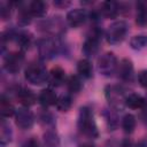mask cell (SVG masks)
Instances as JSON below:
<instances>
[{
    "instance_id": "cell-1",
    "label": "cell",
    "mask_w": 147,
    "mask_h": 147,
    "mask_svg": "<svg viewBox=\"0 0 147 147\" xmlns=\"http://www.w3.org/2000/svg\"><path fill=\"white\" fill-rule=\"evenodd\" d=\"M77 127L78 131L87 138L96 139L99 137L98 125L95 123L93 111L90 107L84 106L79 109V114L77 118Z\"/></svg>"
},
{
    "instance_id": "cell-2",
    "label": "cell",
    "mask_w": 147,
    "mask_h": 147,
    "mask_svg": "<svg viewBox=\"0 0 147 147\" xmlns=\"http://www.w3.org/2000/svg\"><path fill=\"white\" fill-rule=\"evenodd\" d=\"M24 78L28 83L40 86L48 82V71L42 63L31 62L24 70Z\"/></svg>"
},
{
    "instance_id": "cell-3",
    "label": "cell",
    "mask_w": 147,
    "mask_h": 147,
    "mask_svg": "<svg viewBox=\"0 0 147 147\" xmlns=\"http://www.w3.org/2000/svg\"><path fill=\"white\" fill-rule=\"evenodd\" d=\"M105 96L110 108L114 110H123L125 107V90L119 85H107L105 87Z\"/></svg>"
},
{
    "instance_id": "cell-4",
    "label": "cell",
    "mask_w": 147,
    "mask_h": 147,
    "mask_svg": "<svg viewBox=\"0 0 147 147\" xmlns=\"http://www.w3.org/2000/svg\"><path fill=\"white\" fill-rule=\"evenodd\" d=\"M61 44L53 37H44L37 41V49L40 59L51 60L54 59L61 51Z\"/></svg>"
},
{
    "instance_id": "cell-5",
    "label": "cell",
    "mask_w": 147,
    "mask_h": 147,
    "mask_svg": "<svg viewBox=\"0 0 147 147\" xmlns=\"http://www.w3.org/2000/svg\"><path fill=\"white\" fill-rule=\"evenodd\" d=\"M127 32H129V24L123 20H118L113 22L108 26L105 37L110 45H117L125 39Z\"/></svg>"
},
{
    "instance_id": "cell-6",
    "label": "cell",
    "mask_w": 147,
    "mask_h": 147,
    "mask_svg": "<svg viewBox=\"0 0 147 147\" xmlns=\"http://www.w3.org/2000/svg\"><path fill=\"white\" fill-rule=\"evenodd\" d=\"M38 28L51 37H61L65 31V23L60 16H53L51 18L41 20L38 23Z\"/></svg>"
},
{
    "instance_id": "cell-7",
    "label": "cell",
    "mask_w": 147,
    "mask_h": 147,
    "mask_svg": "<svg viewBox=\"0 0 147 147\" xmlns=\"http://www.w3.org/2000/svg\"><path fill=\"white\" fill-rule=\"evenodd\" d=\"M102 34H103V32L99 26H94L90 31V33L87 34V37L83 44V47H82V51H83L84 55L86 56V59L92 57L98 53V51L100 48V41H101Z\"/></svg>"
},
{
    "instance_id": "cell-8",
    "label": "cell",
    "mask_w": 147,
    "mask_h": 147,
    "mask_svg": "<svg viewBox=\"0 0 147 147\" xmlns=\"http://www.w3.org/2000/svg\"><path fill=\"white\" fill-rule=\"evenodd\" d=\"M118 60L113 52H106L98 59V70L105 77H111L116 74Z\"/></svg>"
},
{
    "instance_id": "cell-9",
    "label": "cell",
    "mask_w": 147,
    "mask_h": 147,
    "mask_svg": "<svg viewBox=\"0 0 147 147\" xmlns=\"http://www.w3.org/2000/svg\"><path fill=\"white\" fill-rule=\"evenodd\" d=\"M24 53L21 51H15V52H10L7 55H5L3 59V68L9 74H17L21 68L24 64Z\"/></svg>"
},
{
    "instance_id": "cell-10",
    "label": "cell",
    "mask_w": 147,
    "mask_h": 147,
    "mask_svg": "<svg viewBox=\"0 0 147 147\" xmlns=\"http://www.w3.org/2000/svg\"><path fill=\"white\" fill-rule=\"evenodd\" d=\"M15 124L21 130H29L34 124V115L26 107H20L15 113Z\"/></svg>"
},
{
    "instance_id": "cell-11",
    "label": "cell",
    "mask_w": 147,
    "mask_h": 147,
    "mask_svg": "<svg viewBox=\"0 0 147 147\" xmlns=\"http://www.w3.org/2000/svg\"><path fill=\"white\" fill-rule=\"evenodd\" d=\"M88 18V13L84 8H74L67 13L65 22L71 28H79Z\"/></svg>"
},
{
    "instance_id": "cell-12",
    "label": "cell",
    "mask_w": 147,
    "mask_h": 147,
    "mask_svg": "<svg viewBox=\"0 0 147 147\" xmlns=\"http://www.w3.org/2000/svg\"><path fill=\"white\" fill-rule=\"evenodd\" d=\"M116 74L118 76V78L123 82H132L133 77H134V67L133 63L130 59H122L118 62L117 65V70Z\"/></svg>"
},
{
    "instance_id": "cell-13",
    "label": "cell",
    "mask_w": 147,
    "mask_h": 147,
    "mask_svg": "<svg viewBox=\"0 0 147 147\" xmlns=\"http://www.w3.org/2000/svg\"><path fill=\"white\" fill-rule=\"evenodd\" d=\"M16 98L22 105V107H26V108L33 106L38 101V96L34 94V92L24 86H20L16 90Z\"/></svg>"
},
{
    "instance_id": "cell-14",
    "label": "cell",
    "mask_w": 147,
    "mask_h": 147,
    "mask_svg": "<svg viewBox=\"0 0 147 147\" xmlns=\"http://www.w3.org/2000/svg\"><path fill=\"white\" fill-rule=\"evenodd\" d=\"M67 82L65 71L63 68L55 65L48 71V84L52 87H59Z\"/></svg>"
},
{
    "instance_id": "cell-15",
    "label": "cell",
    "mask_w": 147,
    "mask_h": 147,
    "mask_svg": "<svg viewBox=\"0 0 147 147\" xmlns=\"http://www.w3.org/2000/svg\"><path fill=\"white\" fill-rule=\"evenodd\" d=\"M125 107L130 109H146L147 108V99L137 93H129L125 98Z\"/></svg>"
},
{
    "instance_id": "cell-16",
    "label": "cell",
    "mask_w": 147,
    "mask_h": 147,
    "mask_svg": "<svg viewBox=\"0 0 147 147\" xmlns=\"http://www.w3.org/2000/svg\"><path fill=\"white\" fill-rule=\"evenodd\" d=\"M57 95L56 93L54 92L53 88L51 87H47V88H44L39 95H38V102L44 107V108H48V107H52V106H55L56 105V101H57Z\"/></svg>"
},
{
    "instance_id": "cell-17",
    "label": "cell",
    "mask_w": 147,
    "mask_h": 147,
    "mask_svg": "<svg viewBox=\"0 0 147 147\" xmlns=\"http://www.w3.org/2000/svg\"><path fill=\"white\" fill-rule=\"evenodd\" d=\"M15 42L17 44L20 51L24 53L31 47V45L33 42V36L26 30H18Z\"/></svg>"
},
{
    "instance_id": "cell-18",
    "label": "cell",
    "mask_w": 147,
    "mask_h": 147,
    "mask_svg": "<svg viewBox=\"0 0 147 147\" xmlns=\"http://www.w3.org/2000/svg\"><path fill=\"white\" fill-rule=\"evenodd\" d=\"M121 5L116 1H105L101 3L100 11L105 17L108 18H115L121 13Z\"/></svg>"
},
{
    "instance_id": "cell-19",
    "label": "cell",
    "mask_w": 147,
    "mask_h": 147,
    "mask_svg": "<svg viewBox=\"0 0 147 147\" xmlns=\"http://www.w3.org/2000/svg\"><path fill=\"white\" fill-rule=\"evenodd\" d=\"M16 108L9 96L6 94H2L0 98V115L2 118H9L11 116H15Z\"/></svg>"
},
{
    "instance_id": "cell-20",
    "label": "cell",
    "mask_w": 147,
    "mask_h": 147,
    "mask_svg": "<svg viewBox=\"0 0 147 147\" xmlns=\"http://www.w3.org/2000/svg\"><path fill=\"white\" fill-rule=\"evenodd\" d=\"M28 10L32 17H44L47 13V3L41 0H33L28 3Z\"/></svg>"
},
{
    "instance_id": "cell-21",
    "label": "cell",
    "mask_w": 147,
    "mask_h": 147,
    "mask_svg": "<svg viewBox=\"0 0 147 147\" xmlns=\"http://www.w3.org/2000/svg\"><path fill=\"white\" fill-rule=\"evenodd\" d=\"M76 68H77L78 76L82 77V78L90 79L93 76V64L90 61V59H86V57L85 59H80L77 62Z\"/></svg>"
},
{
    "instance_id": "cell-22",
    "label": "cell",
    "mask_w": 147,
    "mask_h": 147,
    "mask_svg": "<svg viewBox=\"0 0 147 147\" xmlns=\"http://www.w3.org/2000/svg\"><path fill=\"white\" fill-rule=\"evenodd\" d=\"M13 140V130L6 118L1 119L0 124V145L1 147H6Z\"/></svg>"
},
{
    "instance_id": "cell-23",
    "label": "cell",
    "mask_w": 147,
    "mask_h": 147,
    "mask_svg": "<svg viewBox=\"0 0 147 147\" xmlns=\"http://www.w3.org/2000/svg\"><path fill=\"white\" fill-rule=\"evenodd\" d=\"M61 140L59 133L54 129H47L42 134L44 147H60Z\"/></svg>"
},
{
    "instance_id": "cell-24",
    "label": "cell",
    "mask_w": 147,
    "mask_h": 147,
    "mask_svg": "<svg viewBox=\"0 0 147 147\" xmlns=\"http://www.w3.org/2000/svg\"><path fill=\"white\" fill-rule=\"evenodd\" d=\"M136 7H137L136 23L139 26H147V0L138 1Z\"/></svg>"
},
{
    "instance_id": "cell-25",
    "label": "cell",
    "mask_w": 147,
    "mask_h": 147,
    "mask_svg": "<svg viewBox=\"0 0 147 147\" xmlns=\"http://www.w3.org/2000/svg\"><path fill=\"white\" fill-rule=\"evenodd\" d=\"M18 15H17V23L21 26H26L31 23L32 16L30 11L28 10V5H24L23 2H18Z\"/></svg>"
},
{
    "instance_id": "cell-26",
    "label": "cell",
    "mask_w": 147,
    "mask_h": 147,
    "mask_svg": "<svg viewBox=\"0 0 147 147\" xmlns=\"http://www.w3.org/2000/svg\"><path fill=\"white\" fill-rule=\"evenodd\" d=\"M65 85H67V88H68V91L70 93H78L83 88L82 77H79L78 75H72V76L67 78Z\"/></svg>"
},
{
    "instance_id": "cell-27",
    "label": "cell",
    "mask_w": 147,
    "mask_h": 147,
    "mask_svg": "<svg viewBox=\"0 0 147 147\" xmlns=\"http://www.w3.org/2000/svg\"><path fill=\"white\" fill-rule=\"evenodd\" d=\"M121 125H122V129L125 133L130 134L134 131L136 129V125H137V118L134 115L132 114H125L122 118V122H121Z\"/></svg>"
},
{
    "instance_id": "cell-28",
    "label": "cell",
    "mask_w": 147,
    "mask_h": 147,
    "mask_svg": "<svg viewBox=\"0 0 147 147\" xmlns=\"http://www.w3.org/2000/svg\"><path fill=\"white\" fill-rule=\"evenodd\" d=\"M130 46L134 51H141L147 47V34H137L130 39Z\"/></svg>"
},
{
    "instance_id": "cell-29",
    "label": "cell",
    "mask_w": 147,
    "mask_h": 147,
    "mask_svg": "<svg viewBox=\"0 0 147 147\" xmlns=\"http://www.w3.org/2000/svg\"><path fill=\"white\" fill-rule=\"evenodd\" d=\"M72 106V98L69 94H62L57 98L56 105L55 107L57 108V110L60 111H68Z\"/></svg>"
},
{
    "instance_id": "cell-30",
    "label": "cell",
    "mask_w": 147,
    "mask_h": 147,
    "mask_svg": "<svg viewBox=\"0 0 147 147\" xmlns=\"http://www.w3.org/2000/svg\"><path fill=\"white\" fill-rule=\"evenodd\" d=\"M16 5H17V2H1L0 3V17L3 21L10 18L11 13H13V8Z\"/></svg>"
},
{
    "instance_id": "cell-31",
    "label": "cell",
    "mask_w": 147,
    "mask_h": 147,
    "mask_svg": "<svg viewBox=\"0 0 147 147\" xmlns=\"http://www.w3.org/2000/svg\"><path fill=\"white\" fill-rule=\"evenodd\" d=\"M39 121L40 123H42L44 125L48 126V129H54V125H55V119H54V116L48 113L47 110H44L40 115H39Z\"/></svg>"
},
{
    "instance_id": "cell-32",
    "label": "cell",
    "mask_w": 147,
    "mask_h": 147,
    "mask_svg": "<svg viewBox=\"0 0 147 147\" xmlns=\"http://www.w3.org/2000/svg\"><path fill=\"white\" fill-rule=\"evenodd\" d=\"M105 117H106V122H107V125L109 127V130H115L117 127V124H118V121H117V116L116 114L113 111V110H106L103 113Z\"/></svg>"
},
{
    "instance_id": "cell-33",
    "label": "cell",
    "mask_w": 147,
    "mask_h": 147,
    "mask_svg": "<svg viewBox=\"0 0 147 147\" xmlns=\"http://www.w3.org/2000/svg\"><path fill=\"white\" fill-rule=\"evenodd\" d=\"M138 82L142 87L147 88V70H141L138 74Z\"/></svg>"
},
{
    "instance_id": "cell-34",
    "label": "cell",
    "mask_w": 147,
    "mask_h": 147,
    "mask_svg": "<svg viewBox=\"0 0 147 147\" xmlns=\"http://www.w3.org/2000/svg\"><path fill=\"white\" fill-rule=\"evenodd\" d=\"M22 147H41V146H40V142L36 138H30L24 142Z\"/></svg>"
},
{
    "instance_id": "cell-35",
    "label": "cell",
    "mask_w": 147,
    "mask_h": 147,
    "mask_svg": "<svg viewBox=\"0 0 147 147\" xmlns=\"http://www.w3.org/2000/svg\"><path fill=\"white\" fill-rule=\"evenodd\" d=\"M55 7H59V8H65L70 5V1H63V0H56L53 2Z\"/></svg>"
},
{
    "instance_id": "cell-36",
    "label": "cell",
    "mask_w": 147,
    "mask_h": 147,
    "mask_svg": "<svg viewBox=\"0 0 147 147\" xmlns=\"http://www.w3.org/2000/svg\"><path fill=\"white\" fill-rule=\"evenodd\" d=\"M121 147H137V146L133 144V141H132L131 139L125 138V139L122 140V142H121Z\"/></svg>"
},
{
    "instance_id": "cell-37",
    "label": "cell",
    "mask_w": 147,
    "mask_h": 147,
    "mask_svg": "<svg viewBox=\"0 0 147 147\" xmlns=\"http://www.w3.org/2000/svg\"><path fill=\"white\" fill-rule=\"evenodd\" d=\"M79 147H95V146H94V145H92V144H90V142H85V144L80 145Z\"/></svg>"
}]
</instances>
